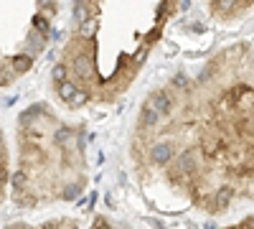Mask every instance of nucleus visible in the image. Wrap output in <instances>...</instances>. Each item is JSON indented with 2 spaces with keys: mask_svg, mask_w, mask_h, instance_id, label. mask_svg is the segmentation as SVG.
<instances>
[{
  "mask_svg": "<svg viewBox=\"0 0 254 229\" xmlns=\"http://www.w3.org/2000/svg\"><path fill=\"white\" fill-rule=\"evenodd\" d=\"M173 155H176V151H173L171 143H155L153 148L147 151V158H150V163H155V165H168L173 160Z\"/></svg>",
  "mask_w": 254,
  "mask_h": 229,
  "instance_id": "1",
  "label": "nucleus"
},
{
  "mask_svg": "<svg viewBox=\"0 0 254 229\" xmlns=\"http://www.w3.org/2000/svg\"><path fill=\"white\" fill-rule=\"evenodd\" d=\"M10 67H13L15 74H26V72L33 67V56H28L26 51H23V54H18V56L10 59Z\"/></svg>",
  "mask_w": 254,
  "mask_h": 229,
  "instance_id": "2",
  "label": "nucleus"
},
{
  "mask_svg": "<svg viewBox=\"0 0 254 229\" xmlns=\"http://www.w3.org/2000/svg\"><path fill=\"white\" fill-rule=\"evenodd\" d=\"M231 196H234L231 186H221V189H216V194H214V209H226Z\"/></svg>",
  "mask_w": 254,
  "mask_h": 229,
  "instance_id": "3",
  "label": "nucleus"
},
{
  "mask_svg": "<svg viewBox=\"0 0 254 229\" xmlns=\"http://www.w3.org/2000/svg\"><path fill=\"white\" fill-rule=\"evenodd\" d=\"M51 76H54L56 84H59V81H64V79H69V67H66V64H56Z\"/></svg>",
  "mask_w": 254,
  "mask_h": 229,
  "instance_id": "4",
  "label": "nucleus"
},
{
  "mask_svg": "<svg viewBox=\"0 0 254 229\" xmlns=\"http://www.w3.org/2000/svg\"><path fill=\"white\" fill-rule=\"evenodd\" d=\"M76 194H79V186H66V191H64L61 196L71 201V199H76Z\"/></svg>",
  "mask_w": 254,
  "mask_h": 229,
  "instance_id": "5",
  "label": "nucleus"
},
{
  "mask_svg": "<svg viewBox=\"0 0 254 229\" xmlns=\"http://www.w3.org/2000/svg\"><path fill=\"white\" fill-rule=\"evenodd\" d=\"M160 33H163V28H153L150 33H147V44H155V41L160 38Z\"/></svg>",
  "mask_w": 254,
  "mask_h": 229,
  "instance_id": "6",
  "label": "nucleus"
},
{
  "mask_svg": "<svg viewBox=\"0 0 254 229\" xmlns=\"http://www.w3.org/2000/svg\"><path fill=\"white\" fill-rule=\"evenodd\" d=\"M244 229H254V217H249V219H244Z\"/></svg>",
  "mask_w": 254,
  "mask_h": 229,
  "instance_id": "7",
  "label": "nucleus"
},
{
  "mask_svg": "<svg viewBox=\"0 0 254 229\" xmlns=\"http://www.w3.org/2000/svg\"><path fill=\"white\" fill-rule=\"evenodd\" d=\"M97 229H110V224H104V222H99V224H97Z\"/></svg>",
  "mask_w": 254,
  "mask_h": 229,
  "instance_id": "8",
  "label": "nucleus"
},
{
  "mask_svg": "<svg viewBox=\"0 0 254 229\" xmlns=\"http://www.w3.org/2000/svg\"><path fill=\"white\" fill-rule=\"evenodd\" d=\"M244 3H249V0H244Z\"/></svg>",
  "mask_w": 254,
  "mask_h": 229,
  "instance_id": "9",
  "label": "nucleus"
}]
</instances>
